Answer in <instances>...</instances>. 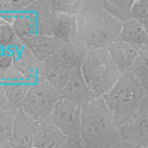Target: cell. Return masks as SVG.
I'll return each instance as SVG.
<instances>
[{
  "mask_svg": "<svg viewBox=\"0 0 148 148\" xmlns=\"http://www.w3.org/2000/svg\"><path fill=\"white\" fill-rule=\"evenodd\" d=\"M40 123L31 119L28 114H25L22 110L18 111L14 126V138L12 141L15 142L18 148H33L34 145V136L39 129Z\"/></svg>",
  "mask_w": 148,
  "mask_h": 148,
  "instance_id": "obj_12",
  "label": "cell"
},
{
  "mask_svg": "<svg viewBox=\"0 0 148 148\" xmlns=\"http://www.w3.org/2000/svg\"><path fill=\"white\" fill-rule=\"evenodd\" d=\"M65 135L47 121L40 123L34 136V148H58L65 141Z\"/></svg>",
  "mask_w": 148,
  "mask_h": 148,
  "instance_id": "obj_15",
  "label": "cell"
},
{
  "mask_svg": "<svg viewBox=\"0 0 148 148\" xmlns=\"http://www.w3.org/2000/svg\"><path fill=\"white\" fill-rule=\"evenodd\" d=\"M147 148H148V147H147Z\"/></svg>",
  "mask_w": 148,
  "mask_h": 148,
  "instance_id": "obj_31",
  "label": "cell"
},
{
  "mask_svg": "<svg viewBox=\"0 0 148 148\" xmlns=\"http://www.w3.org/2000/svg\"><path fill=\"white\" fill-rule=\"evenodd\" d=\"M83 147H84V144H83V141H82V139L67 136V138H65V141H64L62 144H61L58 148H83Z\"/></svg>",
  "mask_w": 148,
  "mask_h": 148,
  "instance_id": "obj_25",
  "label": "cell"
},
{
  "mask_svg": "<svg viewBox=\"0 0 148 148\" xmlns=\"http://www.w3.org/2000/svg\"><path fill=\"white\" fill-rule=\"evenodd\" d=\"M132 19L141 22L144 27L148 25V0H133Z\"/></svg>",
  "mask_w": 148,
  "mask_h": 148,
  "instance_id": "obj_24",
  "label": "cell"
},
{
  "mask_svg": "<svg viewBox=\"0 0 148 148\" xmlns=\"http://www.w3.org/2000/svg\"><path fill=\"white\" fill-rule=\"evenodd\" d=\"M83 148H89V147H86V145H84V147H83Z\"/></svg>",
  "mask_w": 148,
  "mask_h": 148,
  "instance_id": "obj_29",
  "label": "cell"
},
{
  "mask_svg": "<svg viewBox=\"0 0 148 148\" xmlns=\"http://www.w3.org/2000/svg\"><path fill=\"white\" fill-rule=\"evenodd\" d=\"M59 99H61L59 92L42 77L30 86L21 110L36 121L43 123L51 117Z\"/></svg>",
  "mask_w": 148,
  "mask_h": 148,
  "instance_id": "obj_5",
  "label": "cell"
},
{
  "mask_svg": "<svg viewBox=\"0 0 148 148\" xmlns=\"http://www.w3.org/2000/svg\"><path fill=\"white\" fill-rule=\"evenodd\" d=\"M88 51L89 49L83 46L80 42L73 40V42L65 43L58 53L64 59V62L70 67V70H74V68L82 67V62H83L86 53H88Z\"/></svg>",
  "mask_w": 148,
  "mask_h": 148,
  "instance_id": "obj_18",
  "label": "cell"
},
{
  "mask_svg": "<svg viewBox=\"0 0 148 148\" xmlns=\"http://www.w3.org/2000/svg\"><path fill=\"white\" fill-rule=\"evenodd\" d=\"M83 77L95 98H102L117 83L121 71L111 59L107 49H90L82 62Z\"/></svg>",
  "mask_w": 148,
  "mask_h": 148,
  "instance_id": "obj_4",
  "label": "cell"
},
{
  "mask_svg": "<svg viewBox=\"0 0 148 148\" xmlns=\"http://www.w3.org/2000/svg\"><path fill=\"white\" fill-rule=\"evenodd\" d=\"M123 141L133 144L139 148L148 147V92L142 99L138 111L125 125L119 127Z\"/></svg>",
  "mask_w": 148,
  "mask_h": 148,
  "instance_id": "obj_7",
  "label": "cell"
},
{
  "mask_svg": "<svg viewBox=\"0 0 148 148\" xmlns=\"http://www.w3.org/2000/svg\"><path fill=\"white\" fill-rule=\"evenodd\" d=\"M147 92L148 90L141 84L132 71H125L120 74L114 88L102 96L104 102L113 114L117 127L125 125L138 111Z\"/></svg>",
  "mask_w": 148,
  "mask_h": 148,
  "instance_id": "obj_3",
  "label": "cell"
},
{
  "mask_svg": "<svg viewBox=\"0 0 148 148\" xmlns=\"http://www.w3.org/2000/svg\"><path fill=\"white\" fill-rule=\"evenodd\" d=\"M10 25L14 27L19 39H30V37L40 34V21H39V0H33L31 5L12 16Z\"/></svg>",
  "mask_w": 148,
  "mask_h": 148,
  "instance_id": "obj_8",
  "label": "cell"
},
{
  "mask_svg": "<svg viewBox=\"0 0 148 148\" xmlns=\"http://www.w3.org/2000/svg\"><path fill=\"white\" fill-rule=\"evenodd\" d=\"M130 71L136 76V79L141 82V84L148 90V46H142L139 55L135 61Z\"/></svg>",
  "mask_w": 148,
  "mask_h": 148,
  "instance_id": "obj_21",
  "label": "cell"
},
{
  "mask_svg": "<svg viewBox=\"0 0 148 148\" xmlns=\"http://www.w3.org/2000/svg\"><path fill=\"white\" fill-rule=\"evenodd\" d=\"M82 141L89 148H113L123 142L120 130L102 98L82 108Z\"/></svg>",
  "mask_w": 148,
  "mask_h": 148,
  "instance_id": "obj_2",
  "label": "cell"
},
{
  "mask_svg": "<svg viewBox=\"0 0 148 148\" xmlns=\"http://www.w3.org/2000/svg\"><path fill=\"white\" fill-rule=\"evenodd\" d=\"M21 42L10 24L0 21V47H14Z\"/></svg>",
  "mask_w": 148,
  "mask_h": 148,
  "instance_id": "obj_23",
  "label": "cell"
},
{
  "mask_svg": "<svg viewBox=\"0 0 148 148\" xmlns=\"http://www.w3.org/2000/svg\"><path fill=\"white\" fill-rule=\"evenodd\" d=\"M108 53L111 56V59L114 61V64L119 67V70L121 73L125 71H130V68L133 67L135 61H136L141 47L139 46H135L126 42H114L108 49Z\"/></svg>",
  "mask_w": 148,
  "mask_h": 148,
  "instance_id": "obj_13",
  "label": "cell"
},
{
  "mask_svg": "<svg viewBox=\"0 0 148 148\" xmlns=\"http://www.w3.org/2000/svg\"><path fill=\"white\" fill-rule=\"evenodd\" d=\"M2 148H18L15 145L14 141H8V142H2Z\"/></svg>",
  "mask_w": 148,
  "mask_h": 148,
  "instance_id": "obj_27",
  "label": "cell"
},
{
  "mask_svg": "<svg viewBox=\"0 0 148 148\" xmlns=\"http://www.w3.org/2000/svg\"><path fill=\"white\" fill-rule=\"evenodd\" d=\"M119 40L142 47V46H148V34L141 22L129 19L127 22H123Z\"/></svg>",
  "mask_w": 148,
  "mask_h": 148,
  "instance_id": "obj_17",
  "label": "cell"
},
{
  "mask_svg": "<svg viewBox=\"0 0 148 148\" xmlns=\"http://www.w3.org/2000/svg\"><path fill=\"white\" fill-rule=\"evenodd\" d=\"M77 31H79V24H77V15H64L58 14L56 24L53 28V37L58 40L68 43L77 39Z\"/></svg>",
  "mask_w": 148,
  "mask_h": 148,
  "instance_id": "obj_16",
  "label": "cell"
},
{
  "mask_svg": "<svg viewBox=\"0 0 148 148\" xmlns=\"http://www.w3.org/2000/svg\"><path fill=\"white\" fill-rule=\"evenodd\" d=\"M82 3L80 0H49L52 10L64 15H77L82 9Z\"/></svg>",
  "mask_w": 148,
  "mask_h": 148,
  "instance_id": "obj_22",
  "label": "cell"
},
{
  "mask_svg": "<svg viewBox=\"0 0 148 148\" xmlns=\"http://www.w3.org/2000/svg\"><path fill=\"white\" fill-rule=\"evenodd\" d=\"M30 84L22 82H14V80H5L2 82V93H0V102H6L10 107L22 108L24 99L28 93Z\"/></svg>",
  "mask_w": 148,
  "mask_h": 148,
  "instance_id": "obj_14",
  "label": "cell"
},
{
  "mask_svg": "<svg viewBox=\"0 0 148 148\" xmlns=\"http://www.w3.org/2000/svg\"><path fill=\"white\" fill-rule=\"evenodd\" d=\"M145 30H147V34H148V25H147V27H145Z\"/></svg>",
  "mask_w": 148,
  "mask_h": 148,
  "instance_id": "obj_28",
  "label": "cell"
},
{
  "mask_svg": "<svg viewBox=\"0 0 148 148\" xmlns=\"http://www.w3.org/2000/svg\"><path fill=\"white\" fill-rule=\"evenodd\" d=\"M22 43L36 56L39 62H46L49 58L58 53L65 45L53 36H34L30 39H22Z\"/></svg>",
  "mask_w": 148,
  "mask_h": 148,
  "instance_id": "obj_10",
  "label": "cell"
},
{
  "mask_svg": "<svg viewBox=\"0 0 148 148\" xmlns=\"http://www.w3.org/2000/svg\"><path fill=\"white\" fill-rule=\"evenodd\" d=\"M18 108L10 107L6 102L0 104V121H2V142L12 141L14 138V126H15V119L18 114Z\"/></svg>",
  "mask_w": 148,
  "mask_h": 148,
  "instance_id": "obj_20",
  "label": "cell"
},
{
  "mask_svg": "<svg viewBox=\"0 0 148 148\" xmlns=\"http://www.w3.org/2000/svg\"><path fill=\"white\" fill-rule=\"evenodd\" d=\"M33 148H34V147H33Z\"/></svg>",
  "mask_w": 148,
  "mask_h": 148,
  "instance_id": "obj_30",
  "label": "cell"
},
{
  "mask_svg": "<svg viewBox=\"0 0 148 148\" xmlns=\"http://www.w3.org/2000/svg\"><path fill=\"white\" fill-rule=\"evenodd\" d=\"M82 108L79 104L61 98L46 121L58 127L65 136L82 139Z\"/></svg>",
  "mask_w": 148,
  "mask_h": 148,
  "instance_id": "obj_6",
  "label": "cell"
},
{
  "mask_svg": "<svg viewBox=\"0 0 148 148\" xmlns=\"http://www.w3.org/2000/svg\"><path fill=\"white\" fill-rule=\"evenodd\" d=\"M113 148H139V147L133 145V144H129V142H126V141H123V142H120L119 145H116V147H113Z\"/></svg>",
  "mask_w": 148,
  "mask_h": 148,
  "instance_id": "obj_26",
  "label": "cell"
},
{
  "mask_svg": "<svg viewBox=\"0 0 148 148\" xmlns=\"http://www.w3.org/2000/svg\"><path fill=\"white\" fill-rule=\"evenodd\" d=\"M61 98H65L73 102L79 104L80 107H84L86 104L92 102L93 99H96L93 92L90 90V88L86 83L83 73H82V67L74 68L70 73L68 82L65 84V88L59 92Z\"/></svg>",
  "mask_w": 148,
  "mask_h": 148,
  "instance_id": "obj_9",
  "label": "cell"
},
{
  "mask_svg": "<svg viewBox=\"0 0 148 148\" xmlns=\"http://www.w3.org/2000/svg\"><path fill=\"white\" fill-rule=\"evenodd\" d=\"M70 67L64 62L59 53H55L52 58H49L46 62H42V77L51 83L53 88L61 92L68 82L70 77Z\"/></svg>",
  "mask_w": 148,
  "mask_h": 148,
  "instance_id": "obj_11",
  "label": "cell"
},
{
  "mask_svg": "<svg viewBox=\"0 0 148 148\" xmlns=\"http://www.w3.org/2000/svg\"><path fill=\"white\" fill-rule=\"evenodd\" d=\"M102 5L108 14L121 24L132 19L133 0H102Z\"/></svg>",
  "mask_w": 148,
  "mask_h": 148,
  "instance_id": "obj_19",
  "label": "cell"
},
{
  "mask_svg": "<svg viewBox=\"0 0 148 148\" xmlns=\"http://www.w3.org/2000/svg\"><path fill=\"white\" fill-rule=\"evenodd\" d=\"M77 42L90 49H108L119 40L123 24L105 10L102 0H84L77 14Z\"/></svg>",
  "mask_w": 148,
  "mask_h": 148,
  "instance_id": "obj_1",
  "label": "cell"
}]
</instances>
